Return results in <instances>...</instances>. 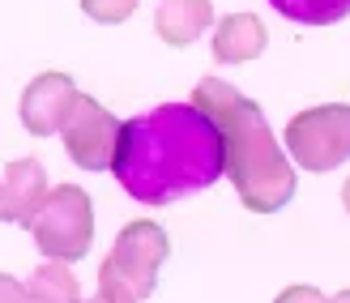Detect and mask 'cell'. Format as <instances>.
I'll return each mask as SVG.
<instances>
[{
  "label": "cell",
  "mask_w": 350,
  "mask_h": 303,
  "mask_svg": "<svg viewBox=\"0 0 350 303\" xmlns=\"http://www.w3.org/2000/svg\"><path fill=\"white\" fill-rule=\"evenodd\" d=\"M286 154L295 158V167L317 175L350 163V103H321L291 116Z\"/></svg>",
  "instance_id": "5"
},
{
  "label": "cell",
  "mask_w": 350,
  "mask_h": 303,
  "mask_svg": "<svg viewBox=\"0 0 350 303\" xmlns=\"http://www.w3.org/2000/svg\"><path fill=\"white\" fill-rule=\"evenodd\" d=\"M64 154L73 158V167L81 171H111L116 163V146H120V120L103 107L98 98L81 94L73 116L64 120Z\"/></svg>",
  "instance_id": "6"
},
{
  "label": "cell",
  "mask_w": 350,
  "mask_h": 303,
  "mask_svg": "<svg viewBox=\"0 0 350 303\" xmlns=\"http://www.w3.org/2000/svg\"><path fill=\"white\" fill-rule=\"evenodd\" d=\"M192 103L218 124L222 146H226V180L235 184L239 205L248 213H278L295 201L299 192V175H295V158L282 154L273 129L265 124L260 103L239 94L231 81L201 77Z\"/></svg>",
  "instance_id": "2"
},
{
  "label": "cell",
  "mask_w": 350,
  "mask_h": 303,
  "mask_svg": "<svg viewBox=\"0 0 350 303\" xmlns=\"http://www.w3.org/2000/svg\"><path fill=\"white\" fill-rule=\"evenodd\" d=\"M0 303H39V299L26 282H17L13 274H0Z\"/></svg>",
  "instance_id": "14"
},
{
  "label": "cell",
  "mask_w": 350,
  "mask_h": 303,
  "mask_svg": "<svg viewBox=\"0 0 350 303\" xmlns=\"http://www.w3.org/2000/svg\"><path fill=\"white\" fill-rule=\"evenodd\" d=\"M47 171L39 158H13V163L5 167V180H0V222L9 226H30L34 218H39V209L47 201Z\"/></svg>",
  "instance_id": "8"
},
{
  "label": "cell",
  "mask_w": 350,
  "mask_h": 303,
  "mask_svg": "<svg viewBox=\"0 0 350 303\" xmlns=\"http://www.w3.org/2000/svg\"><path fill=\"white\" fill-rule=\"evenodd\" d=\"M0 180H5V175H0Z\"/></svg>",
  "instance_id": "19"
},
{
  "label": "cell",
  "mask_w": 350,
  "mask_h": 303,
  "mask_svg": "<svg viewBox=\"0 0 350 303\" xmlns=\"http://www.w3.org/2000/svg\"><path fill=\"white\" fill-rule=\"evenodd\" d=\"M34 243L47 261H81L94 243V205L90 192L77 184H56L47 192L39 218L30 222Z\"/></svg>",
  "instance_id": "4"
},
{
  "label": "cell",
  "mask_w": 350,
  "mask_h": 303,
  "mask_svg": "<svg viewBox=\"0 0 350 303\" xmlns=\"http://www.w3.org/2000/svg\"><path fill=\"white\" fill-rule=\"evenodd\" d=\"M265 43H269V30H265L260 17L231 13V17H222L218 30H214V60L218 64H248L265 51Z\"/></svg>",
  "instance_id": "9"
},
{
  "label": "cell",
  "mask_w": 350,
  "mask_h": 303,
  "mask_svg": "<svg viewBox=\"0 0 350 303\" xmlns=\"http://www.w3.org/2000/svg\"><path fill=\"white\" fill-rule=\"evenodd\" d=\"M142 0H81V13L98 26H124Z\"/></svg>",
  "instance_id": "13"
},
{
  "label": "cell",
  "mask_w": 350,
  "mask_h": 303,
  "mask_svg": "<svg viewBox=\"0 0 350 303\" xmlns=\"http://www.w3.org/2000/svg\"><path fill=\"white\" fill-rule=\"evenodd\" d=\"M226 171L218 124L197 103H159L120 124L111 175L142 205H175Z\"/></svg>",
  "instance_id": "1"
},
{
  "label": "cell",
  "mask_w": 350,
  "mask_h": 303,
  "mask_svg": "<svg viewBox=\"0 0 350 303\" xmlns=\"http://www.w3.org/2000/svg\"><path fill=\"white\" fill-rule=\"evenodd\" d=\"M171 256V239L159 222L137 218L116 235L111 252L98 265V287L107 291H129L137 303L159 291V269Z\"/></svg>",
  "instance_id": "3"
},
{
  "label": "cell",
  "mask_w": 350,
  "mask_h": 303,
  "mask_svg": "<svg viewBox=\"0 0 350 303\" xmlns=\"http://www.w3.org/2000/svg\"><path fill=\"white\" fill-rule=\"evenodd\" d=\"M81 90L73 85L68 73H39L26 90L22 103H17V116H22V129L30 137H51L64 129V120L73 116Z\"/></svg>",
  "instance_id": "7"
},
{
  "label": "cell",
  "mask_w": 350,
  "mask_h": 303,
  "mask_svg": "<svg viewBox=\"0 0 350 303\" xmlns=\"http://www.w3.org/2000/svg\"><path fill=\"white\" fill-rule=\"evenodd\" d=\"M26 287L34 291L39 303H81V282L73 278L68 261H43V265H34V274L26 278Z\"/></svg>",
  "instance_id": "11"
},
{
  "label": "cell",
  "mask_w": 350,
  "mask_h": 303,
  "mask_svg": "<svg viewBox=\"0 0 350 303\" xmlns=\"http://www.w3.org/2000/svg\"><path fill=\"white\" fill-rule=\"evenodd\" d=\"M273 303H329V299H325V291H317V287H286Z\"/></svg>",
  "instance_id": "15"
},
{
  "label": "cell",
  "mask_w": 350,
  "mask_h": 303,
  "mask_svg": "<svg viewBox=\"0 0 350 303\" xmlns=\"http://www.w3.org/2000/svg\"><path fill=\"white\" fill-rule=\"evenodd\" d=\"M85 303H137L129 291H107V287H98V295H90Z\"/></svg>",
  "instance_id": "16"
},
{
  "label": "cell",
  "mask_w": 350,
  "mask_h": 303,
  "mask_svg": "<svg viewBox=\"0 0 350 303\" xmlns=\"http://www.w3.org/2000/svg\"><path fill=\"white\" fill-rule=\"evenodd\" d=\"M214 22V5L209 0H163L154 13V30L167 47H188Z\"/></svg>",
  "instance_id": "10"
},
{
  "label": "cell",
  "mask_w": 350,
  "mask_h": 303,
  "mask_svg": "<svg viewBox=\"0 0 350 303\" xmlns=\"http://www.w3.org/2000/svg\"><path fill=\"white\" fill-rule=\"evenodd\" d=\"M269 5L299 26H338L350 17V0H269Z\"/></svg>",
  "instance_id": "12"
},
{
  "label": "cell",
  "mask_w": 350,
  "mask_h": 303,
  "mask_svg": "<svg viewBox=\"0 0 350 303\" xmlns=\"http://www.w3.org/2000/svg\"><path fill=\"white\" fill-rule=\"evenodd\" d=\"M342 205H346V213H350V180L342 184Z\"/></svg>",
  "instance_id": "17"
},
{
  "label": "cell",
  "mask_w": 350,
  "mask_h": 303,
  "mask_svg": "<svg viewBox=\"0 0 350 303\" xmlns=\"http://www.w3.org/2000/svg\"><path fill=\"white\" fill-rule=\"evenodd\" d=\"M329 303H350V291H338V295L329 299Z\"/></svg>",
  "instance_id": "18"
}]
</instances>
